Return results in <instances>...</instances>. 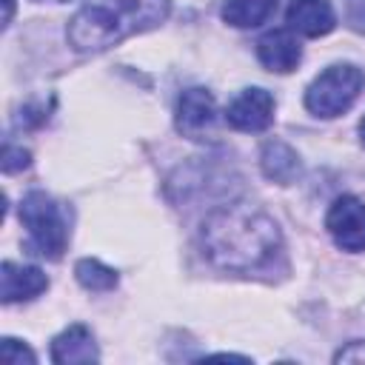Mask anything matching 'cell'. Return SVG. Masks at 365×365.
<instances>
[{
    "label": "cell",
    "mask_w": 365,
    "mask_h": 365,
    "mask_svg": "<svg viewBox=\"0 0 365 365\" xmlns=\"http://www.w3.org/2000/svg\"><path fill=\"white\" fill-rule=\"evenodd\" d=\"M200 240L205 259L222 271H257L268 265L282 245L274 217L248 202L214 208L202 220Z\"/></svg>",
    "instance_id": "cell-1"
},
{
    "label": "cell",
    "mask_w": 365,
    "mask_h": 365,
    "mask_svg": "<svg viewBox=\"0 0 365 365\" xmlns=\"http://www.w3.org/2000/svg\"><path fill=\"white\" fill-rule=\"evenodd\" d=\"M171 14V0H86L68 20L66 40L74 51H106L131 34L157 29Z\"/></svg>",
    "instance_id": "cell-2"
},
{
    "label": "cell",
    "mask_w": 365,
    "mask_h": 365,
    "mask_svg": "<svg viewBox=\"0 0 365 365\" xmlns=\"http://www.w3.org/2000/svg\"><path fill=\"white\" fill-rule=\"evenodd\" d=\"M362 86H365L362 68H356L354 63H334L322 74H317L305 88V108L322 120L339 117L356 103Z\"/></svg>",
    "instance_id": "cell-3"
},
{
    "label": "cell",
    "mask_w": 365,
    "mask_h": 365,
    "mask_svg": "<svg viewBox=\"0 0 365 365\" xmlns=\"http://www.w3.org/2000/svg\"><path fill=\"white\" fill-rule=\"evenodd\" d=\"M20 222L26 225L31 245L40 257L60 259L68 245V222L63 217V208L48 197L46 191H29L20 200Z\"/></svg>",
    "instance_id": "cell-4"
},
{
    "label": "cell",
    "mask_w": 365,
    "mask_h": 365,
    "mask_svg": "<svg viewBox=\"0 0 365 365\" xmlns=\"http://www.w3.org/2000/svg\"><path fill=\"white\" fill-rule=\"evenodd\" d=\"M325 228L342 251H365V202L351 194L336 197L328 208Z\"/></svg>",
    "instance_id": "cell-5"
},
{
    "label": "cell",
    "mask_w": 365,
    "mask_h": 365,
    "mask_svg": "<svg viewBox=\"0 0 365 365\" xmlns=\"http://www.w3.org/2000/svg\"><path fill=\"white\" fill-rule=\"evenodd\" d=\"M217 123V103L214 94L202 86L185 88L177 100V111H174V125L182 137L188 140H205V134H211Z\"/></svg>",
    "instance_id": "cell-6"
},
{
    "label": "cell",
    "mask_w": 365,
    "mask_h": 365,
    "mask_svg": "<svg viewBox=\"0 0 365 365\" xmlns=\"http://www.w3.org/2000/svg\"><path fill=\"white\" fill-rule=\"evenodd\" d=\"M225 123L237 131H265L274 123V97L265 88H242L228 106H225Z\"/></svg>",
    "instance_id": "cell-7"
},
{
    "label": "cell",
    "mask_w": 365,
    "mask_h": 365,
    "mask_svg": "<svg viewBox=\"0 0 365 365\" xmlns=\"http://www.w3.org/2000/svg\"><path fill=\"white\" fill-rule=\"evenodd\" d=\"M257 57L268 71L288 74L302 60V46L291 29H271L257 40Z\"/></svg>",
    "instance_id": "cell-8"
},
{
    "label": "cell",
    "mask_w": 365,
    "mask_h": 365,
    "mask_svg": "<svg viewBox=\"0 0 365 365\" xmlns=\"http://www.w3.org/2000/svg\"><path fill=\"white\" fill-rule=\"evenodd\" d=\"M285 23L302 37H325L334 31L336 14L328 0H288Z\"/></svg>",
    "instance_id": "cell-9"
},
{
    "label": "cell",
    "mask_w": 365,
    "mask_h": 365,
    "mask_svg": "<svg viewBox=\"0 0 365 365\" xmlns=\"http://www.w3.org/2000/svg\"><path fill=\"white\" fill-rule=\"evenodd\" d=\"M48 288V277L37 265H17L6 259L0 265V299L9 302H26L40 297Z\"/></svg>",
    "instance_id": "cell-10"
},
{
    "label": "cell",
    "mask_w": 365,
    "mask_h": 365,
    "mask_svg": "<svg viewBox=\"0 0 365 365\" xmlns=\"http://www.w3.org/2000/svg\"><path fill=\"white\" fill-rule=\"evenodd\" d=\"M100 351L97 342L91 336V331L86 325H68L66 331H60L51 339V362L57 365H86V362H97Z\"/></svg>",
    "instance_id": "cell-11"
},
{
    "label": "cell",
    "mask_w": 365,
    "mask_h": 365,
    "mask_svg": "<svg viewBox=\"0 0 365 365\" xmlns=\"http://www.w3.org/2000/svg\"><path fill=\"white\" fill-rule=\"evenodd\" d=\"M259 165H262V174L279 185H288L299 177V154L282 140H268L262 145Z\"/></svg>",
    "instance_id": "cell-12"
},
{
    "label": "cell",
    "mask_w": 365,
    "mask_h": 365,
    "mask_svg": "<svg viewBox=\"0 0 365 365\" xmlns=\"http://www.w3.org/2000/svg\"><path fill=\"white\" fill-rule=\"evenodd\" d=\"M277 9V0H225L222 20L234 29H254L262 26Z\"/></svg>",
    "instance_id": "cell-13"
},
{
    "label": "cell",
    "mask_w": 365,
    "mask_h": 365,
    "mask_svg": "<svg viewBox=\"0 0 365 365\" xmlns=\"http://www.w3.org/2000/svg\"><path fill=\"white\" fill-rule=\"evenodd\" d=\"M74 277L86 291H97V294L111 291L117 285V279H120L114 268H108V265H103L100 259H91V257H86V259H80L74 265Z\"/></svg>",
    "instance_id": "cell-14"
},
{
    "label": "cell",
    "mask_w": 365,
    "mask_h": 365,
    "mask_svg": "<svg viewBox=\"0 0 365 365\" xmlns=\"http://www.w3.org/2000/svg\"><path fill=\"white\" fill-rule=\"evenodd\" d=\"M0 359H3L6 365H23V362L34 365V362H37V354H34L29 345H23L20 339L3 336V342H0Z\"/></svg>",
    "instance_id": "cell-15"
},
{
    "label": "cell",
    "mask_w": 365,
    "mask_h": 365,
    "mask_svg": "<svg viewBox=\"0 0 365 365\" xmlns=\"http://www.w3.org/2000/svg\"><path fill=\"white\" fill-rule=\"evenodd\" d=\"M29 163H31V154L26 151V148H17V145H6L3 148V171L6 174H14V171H23V168H29Z\"/></svg>",
    "instance_id": "cell-16"
},
{
    "label": "cell",
    "mask_w": 365,
    "mask_h": 365,
    "mask_svg": "<svg viewBox=\"0 0 365 365\" xmlns=\"http://www.w3.org/2000/svg\"><path fill=\"white\" fill-rule=\"evenodd\" d=\"M345 20L354 31L365 34V0H345Z\"/></svg>",
    "instance_id": "cell-17"
},
{
    "label": "cell",
    "mask_w": 365,
    "mask_h": 365,
    "mask_svg": "<svg viewBox=\"0 0 365 365\" xmlns=\"http://www.w3.org/2000/svg\"><path fill=\"white\" fill-rule=\"evenodd\" d=\"M334 362H365V342L362 339L348 342L345 348H339L334 354Z\"/></svg>",
    "instance_id": "cell-18"
},
{
    "label": "cell",
    "mask_w": 365,
    "mask_h": 365,
    "mask_svg": "<svg viewBox=\"0 0 365 365\" xmlns=\"http://www.w3.org/2000/svg\"><path fill=\"white\" fill-rule=\"evenodd\" d=\"M3 6H6V17H3V26H9V23H11V11H14V0H3Z\"/></svg>",
    "instance_id": "cell-19"
},
{
    "label": "cell",
    "mask_w": 365,
    "mask_h": 365,
    "mask_svg": "<svg viewBox=\"0 0 365 365\" xmlns=\"http://www.w3.org/2000/svg\"><path fill=\"white\" fill-rule=\"evenodd\" d=\"M359 140H362V145H365V117L359 120Z\"/></svg>",
    "instance_id": "cell-20"
},
{
    "label": "cell",
    "mask_w": 365,
    "mask_h": 365,
    "mask_svg": "<svg viewBox=\"0 0 365 365\" xmlns=\"http://www.w3.org/2000/svg\"><path fill=\"white\" fill-rule=\"evenodd\" d=\"M60 3H63V0H60Z\"/></svg>",
    "instance_id": "cell-21"
}]
</instances>
